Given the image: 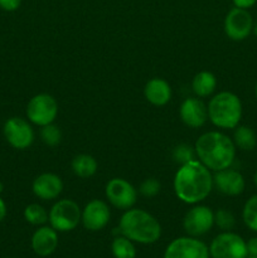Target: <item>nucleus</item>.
I'll use <instances>...</instances> for the list:
<instances>
[{"mask_svg":"<svg viewBox=\"0 0 257 258\" xmlns=\"http://www.w3.org/2000/svg\"><path fill=\"white\" fill-rule=\"evenodd\" d=\"M83 226L88 231H101L107 226L110 221V209L108 206L102 201L93 199L86 204L81 217Z\"/></svg>","mask_w":257,"mask_h":258,"instance_id":"obj_13","label":"nucleus"},{"mask_svg":"<svg viewBox=\"0 0 257 258\" xmlns=\"http://www.w3.org/2000/svg\"><path fill=\"white\" fill-rule=\"evenodd\" d=\"M252 33L257 37V20L256 22H253V29H252Z\"/></svg>","mask_w":257,"mask_h":258,"instance_id":"obj_33","label":"nucleus"},{"mask_svg":"<svg viewBox=\"0 0 257 258\" xmlns=\"http://www.w3.org/2000/svg\"><path fill=\"white\" fill-rule=\"evenodd\" d=\"M233 143L241 150L252 151L257 145L256 134L249 126H237L234 130Z\"/></svg>","mask_w":257,"mask_h":258,"instance_id":"obj_21","label":"nucleus"},{"mask_svg":"<svg viewBox=\"0 0 257 258\" xmlns=\"http://www.w3.org/2000/svg\"><path fill=\"white\" fill-rule=\"evenodd\" d=\"M3 190H4V184H3L2 181H0V194L3 193Z\"/></svg>","mask_w":257,"mask_h":258,"instance_id":"obj_34","label":"nucleus"},{"mask_svg":"<svg viewBox=\"0 0 257 258\" xmlns=\"http://www.w3.org/2000/svg\"><path fill=\"white\" fill-rule=\"evenodd\" d=\"M254 96H256V98H257V83H256V86H254Z\"/></svg>","mask_w":257,"mask_h":258,"instance_id":"obj_36","label":"nucleus"},{"mask_svg":"<svg viewBox=\"0 0 257 258\" xmlns=\"http://www.w3.org/2000/svg\"><path fill=\"white\" fill-rule=\"evenodd\" d=\"M22 4V0H0V9L5 12H15Z\"/></svg>","mask_w":257,"mask_h":258,"instance_id":"obj_29","label":"nucleus"},{"mask_svg":"<svg viewBox=\"0 0 257 258\" xmlns=\"http://www.w3.org/2000/svg\"><path fill=\"white\" fill-rule=\"evenodd\" d=\"M111 251L115 258H135L136 248L133 241L125 236H118L113 239Z\"/></svg>","mask_w":257,"mask_h":258,"instance_id":"obj_22","label":"nucleus"},{"mask_svg":"<svg viewBox=\"0 0 257 258\" xmlns=\"http://www.w3.org/2000/svg\"><path fill=\"white\" fill-rule=\"evenodd\" d=\"M196 154L204 166L213 171L228 169L236 156L233 140L219 131L203 134L196 143Z\"/></svg>","mask_w":257,"mask_h":258,"instance_id":"obj_2","label":"nucleus"},{"mask_svg":"<svg viewBox=\"0 0 257 258\" xmlns=\"http://www.w3.org/2000/svg\"><path fill=\"white\" fill-rule=\"evenodd\" d=\"M32 189L35 197L42 201H52L62 193V179L53 173H43L34 179Z\"/></svg>","mask_w":257,"mask_h":258,"instance_id":"obj_16","label":"nucleus"},{"mask_svg":"<svg viewBox=\"0 0 257 258\" xmlns=\"http://www.w3.org/2000/svg\"><path fill=\"white\" fill-rule=\"evenodd\" d=\"M214 224V213L211 208L197 206L185 214L183 221L184 231L190 237H199L212 229Z\"/></svg>","mask_w":257,"mask_h":258,"instance_id":"obj_12","label":"nucleus"},{"mask_svg":"<svg viewBox=\"0 0 257 258\" xmlns=\"http://www.w3.org/2000/svg\"><path fill=\"white\" fill-rule=\"evenodd\" d=\"M253 29V19L248 10L234 7L229 10L224 19V32L232 40H243Z\"/></svg>","mask_w":257,"mask_h":258,"instance_id":"obj_9","label":"nucleus"},{"mask_svg":"<svg viewBox=\"0 0 257 258\" xmlns=\"http://www.w3.org/2000/svg\"><path fill=\"white\" fill-rule=\"evenodd\" d=\"M212 258H247V246L244 239L233 232L226 231L218 234L209 247Z\"/></svg>","mask_w":257,"mask_h":258,"instance_id":"obj_6","label":"nucleus"},{"mask_svg":"<svg viewBox=\"0 0 257 258\" xmlns=\"http://www.w3.org/2000/svg\"><path fill=\"white\" fill-rule=\"evenodd\" d=\"M40 138H42L43 143L47 144V145L55 146L62 140V133H60V130L57 126L53 125V123H49V125L42 126Z\"/></svg>","mask_w":257,"mask_h":258,"instance_id":"obj_25","label":"nucleus"},{"mask_svg":"<svg viewBox=\"0 0 257 258\" xmlns=\"http://www.w3.org/2000/svg\"><path fill=\"white\" fill-rule=\"evenodd\" d=\"M232 2H233V5L236 8L248 10L249 8H252L254 4H256L257 0H232Z\"/></svg>","mask_w":257,"mask_h":258,"instance_id":"obj_30","label":"nucleus"},{"mask_svg":"<svg viewBox=\"0 0 257 258\" xmlns=\"http://www.w3.org/2000/svg\"><path fill=\"white\" fill-rule=\"evenodd\" d=\"M139 191L145 198H153V197L158 196L159 191H160V183L154 178L146 179L141 183Z\"/></svg>","mask_w":257,"mask_h":258,"instance_id":"obj_28","label":"nucleus"},{"mask_svg":"<svg viewBox=\"0 0 257 258\" xmlns=\"http://www.w3.org/2000/svg\"><path fill=\"white\" fill-rule=\"evenodd\" d=\"M58 115V103L53 96L39 93L30 98L27 106V116L30 122L38 126L53 123Z\"/></svg>","mask_w":257,"mask_h":258,"instance_id":"obj_7","label":"nucleus"},{"mask_svg":"<svg viewBox=\"0 0 257 258\" xmlns=\"http://www.w3.org/2000/svg\"><path fill=\"white\" fill-rule=\"evenodd\" d=\"M145 97L151 105L164 106L170 101L171 88L163 78H153L145 86Z\"/></svg>","mask_w":257,"mask_h":258,"instance_id":"obj_18","label":"nucleus"},{"mask_svg":"<svg viewBox=\"0 0 257 258\" xmlns=\"http://www.w3.org/2000/svg\"><path fill=\"white\" fill-rule=\"evenodd\" d=\"M24 218L33 226H42L48 222V213L39 204H29L24 209Z\"/></svg>","mask_w":257,"mask_h":258,"instance_id":"obj_24","label":"nucleus"},{"mask_svg":"<svg viewBox=\"0 0 257 258\" xmlns=\"http://www.w3.org/2000/svg\"><path fill=\"white\" fill-rule=\"evenodd\" d=\"M217 87V78L208 71L197 73L191 82V88L198 97H208L214 92Z\"/></svg>","mask_w":257,"mask_h":258,"instance_id":"obj_19","label":"nucleus"},{"mask_svg":"<svg viewBox=\"0 0 257 258\" xmlns=\"http://www.w3.org/2000/svg\"><path fill=\"white\" fill-rule=\"evenodd\" d=\"M3 133H4L8 144L18 150H25L34 141V131L24 118H8L3 127Z\"/></svg>","mask_w":257,"mask_h":258,"instance_id":"obj_8","label":"nucleus"},{"mask_svg":"<svg viewBox=\"0 0 257 258\" xmlns=\"http://www.w3.org/2000/svg\"><path fill=\"white\" fill-rule=\"evenodd\" d=\"M253 181H254V184H256V186H257V171H256V173H254V176H253Z\"/></svg>","mask_w":257,"mask_h":258,"instance_id":"obj_35","label":"nucleus"},{"mask_svg":"<svg viewBox=\"0 0 257 258\" xmlns=\"http://www.w3.org/2000/svg\"><path fill=\"white\" fill-rule=\"evenodd\" d=\"M213 185L224 196H239L244 190V178L239 171L233 169H223L216 171L213 176Z\"/></svg>","mask_w":257,"mask_h":258,"instance_id":"obj_14","label":"nucleus"},{"mask_svg":"<svg viewBox=\"0 0 257 258\" xmlns=\"http://www.w3.org/2000/svg\"><path fill=\"white\" fill-rule=\"evenodd\" d=\"M82 217L80 206L71 199L58 201L50 208L48 221L50 227L58 232H70L78 226Z\"/></svg>","mask_w":257,"mask_h":258,"instance_id":"obj_5","label":"nucleus"},{"mask_svg":"<svg viewBox=\"0 0 257 258\" xmlns=\"http://www.w3.org/2000/svg\"><path fill=\"white\" fill-rule=\"evenodd\" d=\"M5 216H7V204H5V202L0 197V222L5 218Z\"/></svg>","mask_w":257,"mask_h":258,"instance_id":"obj_32","label":"nucleus"},{"mask_svg":"<svg viewBox=\"0 0 257 258\" xmlns=\"http://www.w3.org/2000/svg\"><path fill=\"white\" fill-rule=\"evenodd\" d=\"M106 197L113 207L127 211L136 203L138 191L125 179L113 178L106 185Z\"/></svg>","mask_w":257,"mask_h":258,"instance_id":"obj_11","label":"nucleus"},{"mask_svg":"<svg viewBox=\"0 0 257 258\" xmlns=\"http://www.w3.org/2000/svg\"><path fill=\"white\" fill-rule=\"evenodd\" d=\"M213 188V176L201 161L191 160L180 166L174 178L176 197L186 204L204 201Z\"/></svg>","mask_w":257,"mask_h":258,"instance_id":"obj_1","label":"nucleus"},{"mask_svg":"<svg viewBox=\"0 0 257 258\" xmlns=\"http://www.w3.org/2000/svg\"><path fill=\"white\" fill-rule=\"evenodd\" d=\"M246 246L248 256H257V237H253L248 242H246Z\"/></svg>","mask_w":257,"mask_h":258,"instance_id":"obj_31","label":"nucleus"},{"mask_svg":"<svg viewBox=\"0 0 257 258\" xmlns=\"http://www.w3.org/2000/svg\"><path fill=\"white\" fill-rule=\"evenodd\" d=\"M242 219L251 231L257 232V194L252 196L244 203L243 211H242Z\"/></svg>","mask_w":257,"mask_h":258,"instance_id":"obj_23","label":"nucleus"},{"mask_svg":"<svg viewBox=\"0 0 257 258\" xmlns=\"http://www.w3.org/2000/svg\"><path fill=\"white\" fill-rule=\"evenodd\" d=\"M194 156H196V151L190 145H186V144H180L175 146L173 150V159L180 165L194 160Z\"/></svg>","mask_w":257,"mask_h":258,"instance_id":"obj_27","label":"nucleus"},{"mask_svg":"<svg viewBox=\"0 0 257 258\" xmlns=\"http://www.w3.org/2000/svg\"><path fill=\"white\" fill-rule=\"evenodd\" d=\"M247 258H257V256H247Z\"/></svg>","mask_w":257,"mask_h":258,"instance_id":"obj_37","label":"nucleus"},{"mask_svg":"<svg viewBox=\"0 0 257 258\" xmlns=\"http://www.w3.org/2000/svg\"><path fill=\"white\" fill-rule=\"evenodd\" d=\"M121 234L134 242L150 244L161 236V226L155 217L143 209H127L120 219Z\"/></svg>","mask_w":257,"mask_h":258,"instance_id":"obj_3","label":"nucleus"},{"mask_svg":"<svg viewBox=\"0 0 257 258\" xmlns=\"http://www.w3.org/2000/svg\"><path fill=\"white\" fill-rule=\"evenodd\" d=\"M58 247L57 231L52 227H40L32 237V248L38 256H50Z\"/></svg>","mask_w":257,"mask_h":258,"instance_id":"obj_17","label":"nucleus"},{"mask_svg":"<svg viewBox=\"0 0 257 258\" xmlns=\"http://www.w3.org/2000/svg\"><path fill=\"white\" fill-rule=\"evenodd\" d=\"M181 121L193 128L202 127L208 118V110L206 105L198 98L189 97L183 101L179 108Z\"/></svg>","mask_w":257,"mask_h":258,"instance_id":"obj_15","label":"nucleus"},{"mask_svg":"<svg viewBox=\"0 0 257 258\" xmlns=\"http://www.w3.org/2000/svg\"><path fill=\"white\" fill-rule=\"evenodd\" d=\"M208 117L213 125L221 128H236L242 118V102L229 91L219 92L208 103Z\"/></svg>","mask_w":257,"mask_h":258,"instance_id":"obj_4","label":"nucleus"},{"mask_svg":"<svg viewBox=\"0 0 257 258\" xmlns=\"http://www.w3.org/2000/svg\"><path fill=\"white\" fill-rule=\"evenodd\" d=\"M214 223L217 224L218 228L226 232L233 228L234 224H236V219H234L233 214L227 209H218L214 213Z\"/></svg>","mask_w":257,"mask_h":258,"instance_id":"obj_26","label":"nucleus"},{"mask_svg":"<svg viewBox=\"0 0 257 258\" xmlns=\"http://www.w3.org/2000/svg\"><path fill=\"white\" fill-rule=\"evenodd\" d=\"M72 170L80 178L86 179L95 175L97 171V161L93 156L87 154H80L72 160Z\"/></svg>","mask_w":257,"mask_h":258,"instance_id":"obj_20","label":"nucleus"},{"mask_svg":"<svg viewBox=\"0 0 257 258\" xmlns=\"http://www.w3.org/2000/svg\"><path fill=\"white\" fill-rule=\"evenodd\" d=\"M164 258H209V248L194 237H180L166 247Z\"/></svg>","mask_w":257,"mask_h":258,"instance_id":"obj_10","label":"nucleus"}]
</instances>
